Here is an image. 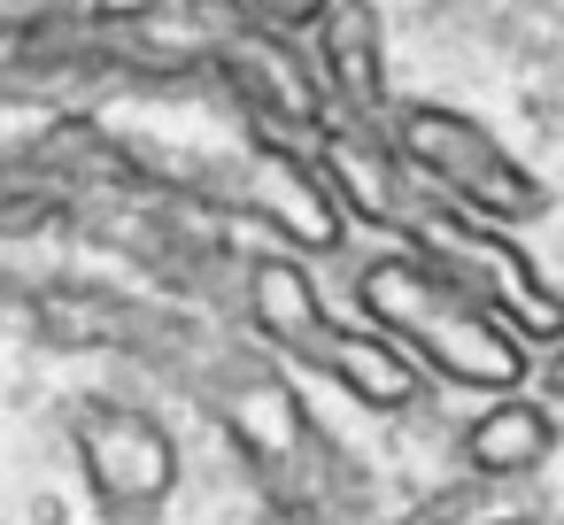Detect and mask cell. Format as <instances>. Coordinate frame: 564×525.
Segmentation results:
<instances>
[{
  "label": "cell",
  "mask_w": 564,
  "mask_h": 525,
  "mask_svg": "<svg viewBox=\"0 0 564 525\" xmlns=\"http://www.w3.org/2000/svg\"><path fill=\"white\" fill-rule=\"evenodd\" d=\"M556 425H564V409H556Z\"/></svg>",
  "instance_id": "obj_16"
},
{
  "label": "cell",
  "mask_w": 564,
  "mask_h": 525,
  "mask_svg": "<svg viewBox=\"0 0 564 525\" xmlns=\"http://www.w3.org/2000/svg\"><path fill=\"white\" fill-rule=\"evenodd\" d=\"M356 317L379 340H394L425 379H441L456 394L495 402V394L533 386V348L487 302H471L441 263H425L410 248H387L356 271Z\"/></svg>",
  "instance_id": "obj_1"
},
{
  "label": "cell",
  "mask_w": 564,
  "mask_h": 525,
  "mask_svg": "<svg viewBox=\"0 0 564 525\" xmlns=\"http://www.w3.org/2000/svg\"><path fill=\"white\" fill-rule=\"evenodd\" d=\"M240 317H248V332H256L271 356H294V348L333 317V302H325V286H317V271H310L302 255L256 248L248 271H240Z\"/></svg>",
  "instance_id": "obj_11"
},
{
  "label": "cell",
  "mask_w": 564,
  "mask_h": 525,
  "mask_svg": "<svg viewBox=\"0 0 564 525\" xmlns=\"http://www.w3.org/2000/svg\"><path fill=\"white\" fill-rule=\"evenodd\" d=\"M294 363H310V371L333 379L356 409H379V417H402V409L425 402V371H417L394 340H379L371 325H340V317H325V325L294 348Z\"/></svg>",
  "instance_id": "obj_9"
},
{
  "label": "cell",
  "mask_w": 564,
  "mask_h": 525,
  "mask_svg": "<svg viewBox=\"0 0 564 525\" xmlns=\"http://www.w3.org/2000/svg\"><path fill=\"white\" fill-rule=\"evenodd\" d=\"M186 394L217 417V433L232 440V456L248 463V479L263 486V502L279 517H317L333 502L348 463H340L333 433L310 417L302 386L279 371L271 348H240V340L217 332V348L194 363Z\"/></svg>",
  "instance_id": "obj_2"
},
{
  "label": "cell",
  "mask_w": 564,
  "mask_h": 525,
  "mask_svg": "<svg viewBox=\"0 0 564 525\" xmlns=\"http://www.w3.org/2000/svg\"><path fill=\"white\" fill-rule=\"evenodd\" d=\"M310 155H317L325 194L340 201V217H348V225H371V232H387V240L402 248V232H410V171L394 163L387 132H364V124H340V117H333V124L310 140Z\"/></svg>",
  "instance_id": "obj_8"
},
{
  "label": "cell",
  "mask_w": 564,
  "mask_h": 525,
  "mask_svg": "<svg viewBox=\"0 0 564 525\" xmlns=\"http://www.w3.org/2000/svg\"><path fill=\"white\" fill-rule=\"evenodd\" d=\"M387 147H394V163L410 171V186L433 194V201L456 209V217H479V225H502V232L549 217V186H541L479 117H464L456 101H394Z\"/></svg>",
  "instance_id": "obj_3"
},
{
  "label": "cell",
  "mask_w": 564,
  "mask_h": 525,
  "mask_svg": "<svg viewBox=\"0 0 564 525\" xmlns=\"http://www.w3.org/2000/svg\"><path fill=\"white\" fill-rule=\"evenodd\" d=\"M456 517V502H433V510H410V517H394V525H448Z\"/></svg>",
  "instance_id": "obj_14"
},
{
  "label": "cell",
  "mask_w": 564,
  "mask_h": 525,
  "mask_svg": "<svg viewBox=\"0 0 564 525\" xmlns=\"http://www.w3.org/2000/svg\"><path fill=\"white\" fill-rule=\"evenodd\" d=\"M541 402L564 409V348H549V371H541Z\"/></svg>",
  "instance_id": "obj_13"
},
{
  "label": "cell",
  "mask_w": 564,
  "mask_h": 525,
  "mask_svg": "<svg viewBox=\"0 0 564 525\" xmlns=\"http://www.w3.org/2000/svg\"><path fill=\"white\" fill-rule=\"evenodd\" d=\"M209 78L232 94V109L248 117V132H279V140H317L333 124L325 109V86L310 70V47L302 40H279L263 24L232 32L209 47Z\"/></svg>",
  "instance_id": "obj_6"
},
{
  "label": "cell",
  "mask_w": 564,
  "mask_h": 525,
  "mask_svg": "<svg viewBox=\"0 0 564 525\" xmlns=\"http://www.w3.org/2000/svg\"><path fill=\"white\" fill-rule=\"evenodd\" d=\"M456 456H464L471 479H533V471H549L564 456V425H556V409L533 386L525 394H495V402H479L464 417Z\"/></svg>",
  "instance_id": "obj_10"
},
{
  "label": "cell",
  "mask_w": 564,
  "mask_h": 525,
  "mask_svg": "<svg viewBox=\"0 0 564 525\" xmlns=\"http://www.w3.org/2000/svg\"><path fill=\"white\" fill-rule=\"evenodd\" d=\"M248 9H256V24L279 32V40H310V32L325 24L333 0H248Z\"/></svg>",
  "instance_id": "obj_12"
},
{
  "label": "cell",
  "mask_w": 564,
  "mask_h": 525,
  "mask_svg": "<svg viewBox=\"0 0 564 525\" xmlns=\"http://www.w3.org/2000/svg\"><path fill=\"white\" fill-rule=\"evenodd\" d=\"M302 47H310L317 86H325V109H333L340 124L387 132V117H394V78H387V17H379V0H333L325 24H317Z\"/></svg>",
  "instance_id": "obj_7"
},
{
  "label": "cell",
  "mask_w": 564,
  "mask_h": 525,
  "mask_svg": "<svg viewBox=\"0 0 564 525\" xmlns=\"http://www.w3.org/2000/svg\"><path fill=\"white\" fill-rule=\"evenodd\" d=\"M70 448H78V471H86L101 525H163L186 463H178V433L155 409L117 402V394H78Z\"/></svg>",
  "instance_id": "obj_5"
},
{
  "label": "cell",
  "mask_w": 564,
  "mask_h": 525,
  "mask_svg": "<svg viewBox=\"0 0 564 525\" xmlns=\"http://www.w3.org/2000/svg\"><path fill=\"white\" fill-rule=\"evenodd\" d=\"M448 525H518V517H448Z\"/></svg>",
  "instance_id": "obj_15"
},
{
  "label": "cell",
  "mask_w": 564,
  "mask_h": 525,
  "mask_svg": "<svg viewBox=\"0 0 564 525\" xmlns=\"http://www.w3.org/2000/svg\"><path fill=\"white\" fill-rule=\"evenodd\" d=\"M402 248L425 255V263H441V271H448L471 302H487L525 348H564V286L525 255L518 232L479 225V217H456V209H441L433 194L410 186V232H402Z\"/></svg>",
  "instance_id": "obj_4"
}]
</instances>
